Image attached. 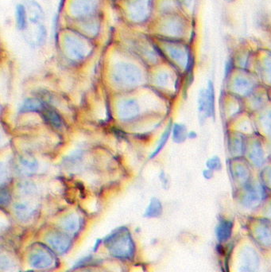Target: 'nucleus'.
I'll list each match as a JSON object with an SVG mask.
<instances>
[{
  "label": "nucleus",
  "instance_id": "nucleus-19",
  "mask_svg": "<svg viewBox=\"0 0 271 272\" xmlns=\"http://www.w3.org/2000/svg\"><path fill=\"white\" fill-rule=\"evenodd\" d=\"M207 166L209 170H219L221 167L220 160L218 157H214L207 162Z\"/></svg>",
  "mask_w": 271,
  "mask_h": 272
},
{
  "label": "nucleus",
  "instance_id": "nucleus-1",
  "mask_svg": "<svg viewBox=\"0 0 271 272\" xmlns=\"http://www.w3.org/2000/svg\"><path fill=\"white\" fill-rule=\"evenodd\" d=\"M116 83L123 88H132L140 84L142 80L141 73L138 69L123 67L118 69L115 73Z\"/></svg>",
  "mask_w": 271,
  "mask_h": 272
},
{
  "label": "nucleus",
  "instance_id": "nucleus-14",
  "mask_svg": "<svg viewBox=\"0 0 271 272\" xmlns=\"http://www.w3.org/2000/svg\"><path fill=\"white\" fill-rule=\"evenodd\" d=\"M251 159L254 164L258 165V166L262 164V161H263V151L259 145L254 146V148L251 151Z\"/></svg>",
  "mask_w": 271,
  "mask_h": 272
},
{
  "label": "nucleus",
  "instance_id": "nucleus-12",
  "mask_svg": "<svg viewBox=\"0 0 271 272\" xmlns=\"http://www.w3.org/2000/svg\"><path fill=\"white\" fill-rule=\"evenodd\" d=\"M161 213H162V205L159 201L157 199H152L149 207L147 208L146 216L154 217V216H159Z\"/></svg>",
  "mask_w": 271,
  "mask_h": 272
},
{
  "label": "nucleus",
  "instance_id": "nucleus-16",
  "mask_svg": "<svg viewBox=\"0 0 271 272\" xmlns=\"http://www.w3.org/2000/svg\"><path fill=\"white\" fill-rule=\"evenodd\" d=\"M260 196L257 191L251 190L246 196L245 204L248 206H254L259 202Z\"/></svg>",
  "mask_w": 271,
  "mask_h": 272
},
{
  "label": "nucleus",
  "instance_id": "nucleus-3",
  "mask_svg": "<svg viewBox=\"0 0 271 272\" xmlns=\"http://www.w3.org/2000/svg\"><path fill=\"white\" fill-rule=\"evenodd\" d=\"M93 8V0H73L70 11L75 17H82L89 13Z\"/></svg>",
  "mask_w": 271,
  "mask_h": 272
},
{
  "label": "nucleus",
  "instance_id": "nucleus-17",
  "mask_svg": "<svg viewBox=\"0 0 271 272\" xmlns=\"http://www.w3.org/2000/svg\"><path fill=\"white\" fill-rule=\"evenodd\" d=\"M199 111L201 113H204L207 116V102H206V91L202 90L199 97Z\"/></svg>",
  "mask_w": 271,
  "mask_h": 272
},
{
  "label": "nucleus",
  "instance_id": "nucleus-13",
  "mask_svg": "<svg viewBox=\"0 0 271 272\" xmlns=\"http://www.w3.org/2000/svg\"><path fill=\"white\" fill-rule=\"evenodd\" d=\"M173 140L177 144L184 142L186 139V128L184 125L176 124L173 128Z\"/></svg>",
  "mask_w": 271,
  "mask_h": 272
},
{
  "label": "nucleus",
  "instance_id": "nucleus-22",
  "mask_svg": "<svg viewBox=\"0 0 271 272\" xmlns=\"http://www.w3.org/2000/svg\"><path fill=\"white\" fill-rule=\"evenodd\" d=\"M212 171L211 170H208L204 172V177H206V178H210V177H212Z\"/></svg>",
  "mask_w": 271,
  "mask_h": 272
},
{
  "label": "nucleus",
  "instance_id": "nucleus-18",
  "mask_svg": "<svg viewBox=\"0 0 271 272\" xmlns=\"http://www.w3.org/2000/svg\"><path fill=\"white\" fill-rule=\"evenodd\" d=\"M235 175L240 181H243V180H245L248 177V172H247V169H245V167L239 166L236 168V174Z\"/></svg>",
  "mask_w": 271,
  "mask_h": 272
},
{
  "label": "nucleus",
  "instance_id": "nucleus-8",
  "mask_svg": "<svg viewBox=\"0 0 271 272\" xmlns=\"http://www.w3.org/2000/svg\"><path fill=\"white\" fill-rule=\"evenodd\" d=\"M232 224L231 222H221L219 227L217 228V237L219 241H226L230 237L232 233Z\"/></svg>",
  "mask_w": 271,
  "mask_h": 272
},
{
  "label": "nucleus",
  "instance_id": "nucleus-2",
  "mask_svg": "<svg viewBox=\"0 0 271 272\" xmlns=\"http://www.w3.org/2000/svg\"><path fill=\"white\" fill-rule=\"evenodd\" d=\"M26 15L31 23L39 24L44 19V12L35 0H27L26 2Z\"/></svg>",
  "mask_w": 271,
  "mask_h": 272
},
{
  "label": "nucleus",
  "instance_id": "nucleus-5",
  "mask_svg": "<svg viewBox=\"0 0 271 272\" xmlns=\"http://www.w3.org/2000/svg\"><path fill=\"white\" fill-rule=\"evenodd\" d=\"M139 113V106L133 100L123 101L119 106V115L123 119H130L136 117Z\"/></svg>",
  "mask_w": 271,
  "mask_h": 272
},
{
  "label": "nucleus",
  "instance_id": "nucleus-9",
  "mask_svg": "<svg viewBox=\"0 0 271 272\" xmlns=\"http://www.w3.org/2000/svg\"><path fill=\"white\" fill-rule=\"evenodd\" d=\"M207 116H212L214 113V103H215V94L212 83L208 82V89L206 90Z\"/></svg>",
  "mask_w": 271,
  "mask_h": 272
},
{
  "label": "nucleus",
  "instance_id": "nucleus-11",
  "mask_svg": "<svg viewBox=\"0 0 271 272\" xmlns=\"http://www.w3.org/2000/svg\"><path fill=\"white\" fill-rule=\"evenodd\" d=\"M234 88L237 94L246 95L251 91V84L246 79L240 78L235 82Z\"/></svg>",
  "mask_w": 271,
  "mask_h": 272
},
{
  "label": "nucleus",
  "instance_id": "nucleus-6",
  "mask_svg": "<svg viewBox=\"0 0 271 272\" xmlns=\"http://www.w3.org/2000/svg\"><path fill=\"white\" fill-rule=\"evenodd\" d=\"M32 266L35 268H47L53 264V258L45 252H37L30 259Z\"/></svg>",
  "mask_w": 271,
  "mask_h": 272
},
{
  "label": "nucleus",
  "instance_id": "nucleus-20",
  "mask_svg": "<svg viewBox=\"0 0 271 272\" xmlns=\"http://www.w3.org/2000/svg\"><path fill=\"white\" fill-rule=\"evenodd\" d=\"M12 267V261L10 260L7 256L0 255V269L8 270Z\"/></svg>",
  "mask_w": 271,
  "mask_h": 272
},
{
  "label": "nucleus",
  "instance_id": "nucleus-7",
  "mask_svg": "<svg viewBox=\"0 0 271 272\" xmlns=\"http://www.w3.org/2000/svg\"><path fill=\"white\" fill-rule=\"evenodd\" d=\"M48 242L57 252H63L69 246V241L65 237L58 234H54L48 238Z\"/></svg>",
  "mask_w": 271,
  "mask_h": 272
},
{
  "label": "nucleus",
  "instance_id": "nucleus-21",
  "mask_svg": "<svg viewBox=\"0 0 271 272\" xmlns=\"http://www.w3.org/2000/svg\"><path fill=\"white\" fill-rule=\"evenodd\" d=\"M46 37H47V30L42 25H40L38 30H37V42L40 43V44L44 43Z\"/></svg>",
  "mask_w": 271,
  "mask_h": 272
},
{
  "label": "nucleus",
  "instance_id": "nucleus-15",
  "mask_svg": "<svg viewBox=\"0 0 271 272\" xmlns=\"http://www.w3.org/2000/svg\"><path fill=\"white\" fill-rule=\"evenodd\" d=\"M170 132L171 127L170 126H169V127H168L167 129H166V130H165V132H164V134H162V138H161V140H160L159 144H158V148H156V150L154 151V153H153L152 155H151V159H153L154 157H155L157 155H158V154L160 153V151H162V150L163 149L164 147H165V144H166V142H167L168 139H169Z\"/></svg>",
  "mask_w": 271,
  "mask_h": 272
},
{
  "label": "nucleus",
  "instance_id": "nucleus-4",
  "mask_svg": "<svg viewBox=\"0 0 271 272\" xmlns=\"http://www.w3.org/2000/svg\"><path fill=\"white\" fill-rule=\"evenodd\" d=\"M65 47L70 55L76 58H80L84 54V45L78 37L74 35H67L65 37Z\"/></svg>",
  "mask_w": 271,
  "mask_h": 272
},
{
  "label": "nucleus",
  "instance_id": "nucleus-10",
  "mask_svg": "<svg viewBox=\"0 0 271 272\" xmlns=\"http://www.w3.org/2000/svg\"><path fill=\"white\" fill-rule=\"evenodd\" d=\"M26 8L23 4H19L16 8V21H17V26L19 30H23L26 28Z\"/></svg>",
  "mask_w": 271,
  "mask_h": 272
}]
</instances>
